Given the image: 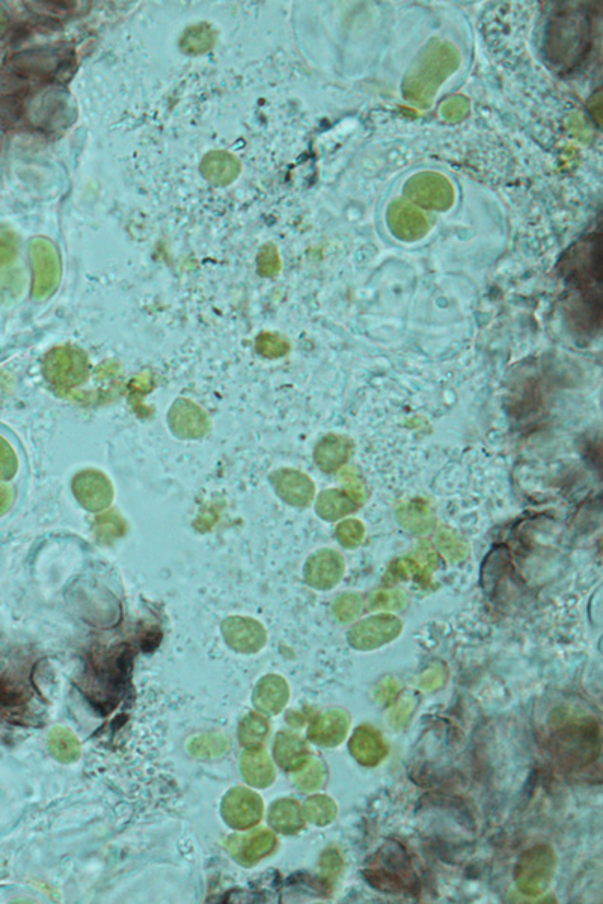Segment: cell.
<instances>
[{
	"label": "cell",
	"instance_id": "d4e9b609",
	"mask_svg": "<svg viewBox=\"0 0 603 904\" xmlns=\"http://www.w3.org/2000/svg\"><path fill=\"white\" fill-rule=\"evenodd\" d=\"M270 823L284 834L296 832L302 826L299 807L293 801L278 802L270 811Z\"/></svg>",
	"mask_w": 603,
	"mask_h": 904
},
{
	"label": "cell",
	"instance_id": "e575fe53",
	"mask_svg": "<svg viewBox=\"0 0 603 904\" xmlns=\"http://www.w3.org/2000/svg\"><path fill=\"white\" fill-rule=\"evenodd\" d=\"M279 270H281V260H279L275 246H264L258 255V272L261 276L272 278V276L278 275Z\"/></svg>",
	"mask_w": 603,
	"mask_h": 904
},
{
	"label": "cell",
	"instance_id": "8d00e7d4",
	"mask_svg": "<svg viewBox=\"0 0 603 904\" xmlns=\"http://www.w3.org/2000/svg\"><path fill=\"white\" fill-rule=\"evenodd\" d=\"M468 112V100L463 97L450 98V100L441 107L442 117H444V120L450 121V123L462 121L463 118L468 115Z\"/></svg>",
	"mask_w": 603,
	"mask_h": 904
},
{
	"label": "cell",
	"instance_id": "d6a6232c",
	"mask_svg": "<svg viewBox=\"0 0 603 904\" xmlns=\"http://www.w3.org/2000/svg\"><path fill=\"white\" fill-rule=\"evenodd\" d=\"M19 469V459L13 446L0 436V481L11 480Z\"/></svg>",
	"mask_w": 603,
	"mask_h": 904
},
{
	"label": "cell",
	"instance_id": "5b68a950",
	"mask_svg": "<svg viewBox=\"0 0 603 904\" xmlns=\"http://www.w3.org/2000/svg\"><path fill=\"white\" fill-rule=\"evenodd\" d=\"M31 264L32 273H34L32 294L37 299L49 297L58 287L59 275H61V263H59L55 245L41 237L32 240Z\"/></svg>",
	"mask_w": 603,
	"mask_h": 904
},
{
	"label": "cell",
	"instance_id": "d590c367",
	"mask_svg": "<svg viewBox=\"0 0 603 904\" xmlns=\"http://www.w3.org/2000/svg\"><path fill=\"white\" fill-rule=\"evenodd\" d=\"M361 608V599L356 594H343L334 605L335 615L343 621L353 620L361 612Z\"/></svg>",
	"mask_w": 603,
	"mask_h": 904
},
{
	"label": "cell",
	"instance_id": "d6986e66",
	"mask_svg": "<svg viewBox=\"0 0 603 904\" xmlns=\"http://www.w3.org/2000/svg\"><path fill=\"white\" fill-rule=\"evenodd\" d=\"M242 773L254 787H267L275 778V770L263 749H251L243 754Z\"/></svg>",
	"mask_w": 603,
	"mask_h": 904
},
{
	"label": "cell",
	"instance_id": "ab89813d",
	"mask_svg": "<svg viewBox=\"0 0 603 904\" xmlns=\"http://www.w3.org/2000/svg\"><path fill=\"white\" fill-rule=\"evenodd\" d=\"M17 248L13 237L0 236V267L7 266L16 258Z\"/></svg>",
	"mask_w": 603,
	"mask_h": 904
},
{
	"label": "cell",
	"instance_id": "f546056e",
	"mask_svg": "<svg viewBox=\"0 0 603 904\" xmlns=\"http://www.w3.org/2000/svg\"><path fill=\"white\" fill-rule=\"evenodd\" d=\"M288 350H290V346L282 336L269 332L258 335L257 352L260 355L266 356V358H281V356L287 355Z\"/></svg>",
	"mask_w": 603,
	"mask_h": 904
},
{
	"label": "cell",
	"instance_id": "83f0119b",
	"mask_svg": "<svg viewBox=\"0 0 603 904\" xmlns=\"http://www.w3.org/2000/svg\"><path fill=\"white\" fill-rule=\"evenodd\" d=\"M438 546L442 553L448 556L451 561H460V559L465 558L466 552H468V547L463 543L462 538L456 532L447 528H442L439 531Z\"/></svg>",
	"mask_w": 603,
	"mask_h": 904
},
{
	"label": "cell",
	"instance_id": "484cf974",
	"mask_svg": "<svg viewBox=\"0 0 603 904\" xmlns=\"http://www.w3.org/2000/svg\"><path fill=\"white\" fill-rule=\"evenodd\" d=\"M181 46L187 53L206 52L213 46V32L204 25L187 29L181 40Z\"/></svg>",
	"mask_w": 603,
	"mask_h": 904
},
{
	"label": "cell",
	"instance_id": "1f68e13d",
	"mask_svg": "<svg viewBox=\"0 0 603 904\" xmlns=\"http://www.w3.org/2000/svg\"><path fill=\"white\" fill-rule=\"evenodd\" d=\"M365 528L359 520L350 519L340 523L337 528V538L344 547H358L364 540Z\"/></svg>",
	"mask_w": 603,
	"mask_h": 904
},
{
	"label": "cell",
	"instance_id": "52a82bcc",
	"mask_svg": "<svg viewBox=\"0 0 603 904\" xmlns=\"http://www.w3.org/2000/svg\"><path fill=\"white\" fill-rule=\"evenodd\" d=\"M74 496L89 513H102L114 499V489L105 474L98 471H82L71 483Z\"/></svg>",
	"mask_w": 603,
	"mask_h": 904
},
{
	"label": "cell",
	"instance_id": "4fadbf2b",
	"mask_svg": "<svg viewBox=\"0 0 603 904\" xmlns=\"http://www.w3.org/2000/svg\"><path fill=\"white\" fill-rule=\"evenodd\" d=\"M398 632H400V621L397 618L391 617V615H377V617L362 621L361 624L355 626L349 639L356 647H362V645L377 647L382 642L397 636Z\"/></svg>",
	"mask_w": 603,
	"mask_h": 904
},
{
	"label": "cell",
	"instance_id": "60d3db41",
	"mask_svg": "<svg viewBox=\"0 0 603 904\" xmlns=\"http://www.w3.org/2000/svg\"><path fill=\"white\" fill-rule=\"evenodd\" d=\"M13 505V492L10 487L0 486V517L5 516Z\"/></svg>",
	"mask_w": 603,
	"mask_h": 904
},
{
	"label": "cell",
	"instance_id": "f1b7e54d",
	"mask_svg": "<svg viewBox=\"0 0 603 904\" xmlns=\"http://www.w3.org/2000/svg\"><path fill=\"white\" fill-rule=\"evenodd\" d=\"M227 751V740L221 736H203L193 740L190 752L195 757H219Z\"/></svg>",
	"mask_w": 603,
	"mask_h": 904
},
{
	"label": "cell",
	"instance_id": "4dcf8cb0",
	"mask_svg": "<svg viewBox=\"0 0 603 904\" xmlns=\"http://www.w3.org/2000/svg\"><path fill=\"white\" fill-rule=\"evenodd\" d=\"M126 532V526H124L123 520L118 514H115V511H111V513L103 514V516L98 517L97 522H95V534L100 540L108 541V538H118Z\"/></svg>",
	"mask_w": 603,
	"mask_h": 904
},
{
	"label": "cell",
	"instance_id": "e0dca14e",
	"mask_svg": "<svg viewBox=\"0 0 603 904\" xmlns=\"http://www.w3.org/2000/svg\"><path fill=\"white\" fill-rule=\"evenodd\" d=\"M288 691L282 678L269 675L255 689L254 703L261 712L278 713L287 703Z\"/></svg>",
	"mask_w": 603,
	"mask_h": 904
},
{
	"label": "cell",
	"instance_id": "f35d334b",
	"mask_svg": "<svg viewBox=\"0 0 603 904\" xmlns=\"http://www.w3.org/2000/svg\"><path fill=\"white\" fill-rule=\"evenodd\" d=\"M403 603L400 593H377L371 599V608H397Z\"/></svg>",
	"mask_w": 603,
	"mask_h": 904
},
{
	"label": "cell",
	"instance_id": "7402d4cb",
	"mask_svg": "<svg viewBox=\"0 0 603 904\" xmlns=\"http://www.w3.org/2000/svg\"><path fill=\"white\" fill-rule=\"evenodd\" d=\"M275 755L276 760L284 769H294L304 763L307 748L296 736L281 734L276 740Z\"/></svg>",
	"mask_w": 603,
	"mask_h": 904
},
{
	"label": "cell",
	"instance_id": "cb8c5ba5",
	"mask_svg": "<svg viewBox=\"0 0 603 904\" xmlns=\"http://www.w3.org/2000/svg\"><path fill=\"white\" fill-rule=\"evenodd\" d=\"M352 749L359 761L367 764H376L385 754V749L377 739L376 733L368 731L367 728H359L358 733L353 737Z\"/></svg>",
	"mask_w": 603,
	"mask_h": 904
},
{
	"label": "cell",
	"instance_id": "9c48e42d",
	"mask_svg": "<svg viewBox=\"0 0 603 904\" xmlns=\"http://www.w3.org/2000/svg\"><path fill=\"white\" fill-rule=\"evenodd\" d=\"M168 422L169 428L178 439H201L210 430L207 413L186 398H180L172 404Z\"/></svg>",
	"mask_w": 603,
	"mask_h": 904
},
{
	"label": "cell",
	"instance_id": "7a4b0ae2",
	"mask_svg": "<svg viewBox=\"0 0 603 904\" xmlns=\"http://www.w3.org/2000/svg\"><path fill=\"white\" fill-rule=\"evenodd\" d=\"M602 245L599 234L579 240L561 260L566 282L581 293L584 314L588 320L600 321V284H602Z\"/></svg>",
	"mask_w": 603,
	"mask_h": 904
},
{
	"label": "cell",
	"instance_id": "6da1fadb",
	"mask_svg": "<svg viewBox=\"0 0 603 904\" xmlns=\"http://www.w3.org/2000/svg\"><path fill=\"white\" fill-rule=\"evenodd\" d=\"M460 52L448 41H430L406 73L401 91L406 100L429 107L442 83L460 67Z\"/></svg>",
	"mask_w": 603,
	"mask_h": 904
},
{
	"label": "cell",
	"instance_id": "836d02e7",
	"mask_svg": "<svg viewBox=\"0 0 603 904\" xmlns=\"http://www.w3.org/2000/svg\"><path fill=\"white\" fill-rule=\"evenodd\" d=\"M305 811H307L308 819L313 823H317V825L328 823L334 817V807H332L331 801L326 798H320V796L310 799Z\"/></svg>",
	"mask_w": 603,
	"mask_h": 904
},
{
	"label": "cell",
	"instance_id": "ac0fdd59",
	"mask_svg": "<svg viewBox=\"0 0 603 904\" xmlns=\"http://www.w3.org/2000/svg\"><path fill=\"white\" fill-rule=\"evenodd\" d=\"M201 171H203L204 177L212 181L213 184L227 186L231 181L236 180L240 166L239 162L231 154L224 153V151H216V153H210L203 160Z\"/></svg>",
	"mask_w": 603,
	"mask_h": 904
},
{
	"label": "cell",
	"instance_id": "ba28073f",
	"mask_svg": "<svg viewBox=\"0 0 603 904\" xmlns=\"http://www.w3.org/2000/svg\"><path fill=\"white\" fill-rule=\"evenodd\" d=\"M222 814L231 828L248 829L260 822L263 804L254 791L234 788L225 796Z\"/></svg>",
	"mask_w": 603,
	"mask_h": 904
},
{
	"label": "cell",
	"instance_id": "3957f363",
	"mask_svg": "<svg viewBox=\"0 0 603 904\" xmlns=\"http://www.w3.org/2000/svg\"><path fill=\"white\" fill-rule=\"evenodd\" d=\"M43 373L53 388L71 391L88 377V356L76 347H56L44 358Z\"/></svg>",
	"mask_w": 603,
	"mask_h": 904
},
{
	"label": "cell",
	"instance_id": "8fae6325",
	"mask_svg": "<svg viewBox=\"0 0 603 904\" xmlns=\"http://www.w3.org/2000/svg\"><path fill=\"white\" fill-rule=\"evenodd\" d=\"M344 573V561L340 553L323 549L308 559L305 578L311 587L329 590L334 587Z\"/></svg>",
	"mask_w": 603,
	"mask_h": 904
},
{
	"label": "cell",
	"instance_id": "44dd1931",
	"mask_svg": "<svg viewBox=\"0 0 603 904\" xmlns=\"http://www.w3.org/2000/svg\"><path fill=\"white\" fill-rule=\"evenodd\" d=\"M346 734V719L341 718L340 713H328L322 716L310 730V737L316 743L329 745L340 743Z\"/></svg>",
	"mask_w": 603,
	"mask_h": 904
},
{
	"label": "cell",
	"instance_id": "ffe728a7",
	"mask_svg": "<svg viewBox=\"0 0 603 904\" xmlns=\"http://www.w3.org/2000/svg\"><path fill=\"white\" fill-rule=\"evenodd\" d=\"M356 508H358V501L353 498V495L343 492V490L335 489L323 492L319 496V501H317L316 505L317 514L323 520H329V522H334V520L353 513Z\"/></svg>",
	"mask_w": 603,
	"mask_h": 904
},
{
	"label": "cell",
	"instance_id": "4316f807",
	"mask_svg": "<svg viewBox=\"0 0 603 904\" xmlns=\"http://www.w3.org/2000/svg\"><path fill=\"white\" fill-rule=\"evenodd\" d=\"M267 722L257 715L246 716L240 725V742L245 746L258 745L266 737Z\"/></svg>",
	"mask_w": 603,
	"mask_h": 904
},
{
	"label": "cell",
	"instance_id": "2e32d148",
	"mask_svg": "<svg viewBox=\"0 0 603 904\" xmlns=\"http://www.w3.org/2000/svg\"><path fill=\"white\" fill-rule=\"evenodd\" d=\"M398 522L414 534H427L435 525V514L423 499H414L401 505L397 511Z\"/></svg>",
	"mask_w": 603,
	"mask_h": 904
},
{
	"label": "cell",
	"instance_id": "603a6c76",
	"mask_svg": "<svg viewBox=\"0 0 603 904\" xmlns=\"http://www.w3.org/2000/svg\"><path fill=\"white\" fill-rule=\"evenodd\" d=\"M49 749L56 760L73 763L80 757L79 740L65 728H55L49 736Z\"/></svg>",
	"mask_w": 603,
	"mask_h": 904
},
{
	"label": "cell",
	"instance_id": "7c38bea8",
	"mask_svg": "<svg viewBox=\"0 0 603 904\" xmlns=\"http://www.w3.org/2000/svg\"><path fill=\"white\" fill-rule=\"evenodd\" d=\"M222 630H224L225 641L228 642V645L243 653H255L266 642L263 627L257 621L249 620V618H228L222 626Z\"/></svg>",
	"mask_w": 603,
	"mask_h": 904
},
{
	"label": "cell",
	"instance_id": "74e56055",
	"mask_svg": "<svg viewBox=\"0 0 603 904\" xmlns=\"http://www.w3.org/2000/svg\"><path fill=\"white\" fill-rule=\"evenodd\" d=\"M320 781H322V769H320V764L317 763V761L308 764V767H305V769L296 776V784L299 785L300 788H304V790L316 788L317 785L320 784Z\"/></svg>",
	"mask_w": 603,
	"mask_h": 904
},
{
	"label": "cell",
	"instance_id": "8992f818",
	"mask_svg": "<svg viewBox=\"0 0 603 904\" xmlns=\"http://www.w3.org/2000/svg\"><path fill=\"white\" fill-rule=\"evenodd\" d=\"M386 222L389 231L401 242H418L430 231V222L426 214L408 199H395L389 204Z\"/></svg>",
	"mask_w": 603,
	"mask_h": 904
},
{
	"label": "cell",
	"instance_id": "9a60e30c",
	"mask_svg": "<svg viewBox=\"0 0 603 904\" xmlns=\"http://www.w3.org/2000/svg\"><path fill=\"white\" fill-rule=\"evenodd\" d=\"M350 451H352V442L347 437L329 434L317 443L316 449H314V460L322 471L335 472L341 466L346 465Z\"/></svg>",
	"mask_w": 603,
	"mask_h": 904
},
{
	"label": "cell",
	"instance_id": "30bf717a",
	"mask_svg": "<svg viewBox=\"0 0 603 904\" xmlns=\"http://www.w3.org/2000/svg\"><path fill=\"white\" fill-rule=\"evenodd\" d=\"M273 487L282 501L293 507H307L313 501L316 486L308 475L302 472L294 471V469H281V471L273 472Z\"/></svg>",
	"mask_w": 603,
	"mask_h": 904
},
{
	"label": "cell",
	"instance_id": "5bb4252c",
	"mask_svg": "<svg viewBox=\"0 0 603 904\" xmlns=\"http://www.w3.org/2000/svg\"><path fill=\"white\" fill-rule=\"evenodd\" d=\"M275 844V837L269 831H257L245 837H233L228 849L237 861L249 865L269 855Z\"/></svg>",
	"mask_w": 603,
	"mask_h": 904
},
{
	"label": "cell",
	"instance_id": "277c9868",
	"mask_svg": "<svg viewBox=\"0 0 603 904\" xmlns=\"http://www.w3.org/2000/svg\"><path fill=\"white\" fill-rule=\"evenodd\" d=\"M405 196L409 202L424 210L447 211L453 207V184L438 172L426 171L415 174L405 184Z\"/></svg>",
	"mask_w": 603,
	"mask_h": 904
}]
</instances>
